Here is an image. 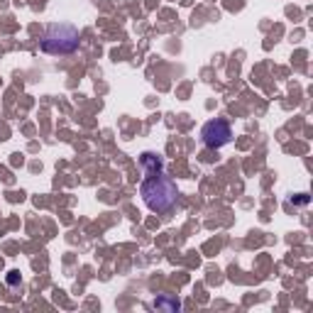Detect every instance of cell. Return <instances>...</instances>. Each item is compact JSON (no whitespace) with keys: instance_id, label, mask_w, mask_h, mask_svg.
I'll list each match as a JSON object with an SVG mask.
<instances>
[{"instance_id":"1","label":"cell","mask_w":313,"mask_h":313,"mask_svg":"<svg viewBox=\"0 0 313 313\" xmlns=\"http://www.w3.org/2000/svg\"><path fill=\"white\" fill-rule=\"evenodd\" d=\"M142 166L147 172V179L142 181L140 194L144 198V203L150 211L154 213H169L174 205H176V184L169 174H164L162 169V159L152 152H144L142 154Z\"/></svg>"},{"instance_id":"2","label":"cell","mask_w":313,"mask_h":313,"mask_svg":"<svg viewBox=\"0 0 313 313\" xmlns=\"http://www.w3.org/2000/svg\"><path fill=\"white\" fill-rule=\"evenodd\" d=\"M78 47V32L71 25H54L44 34L42 49L47 54H71Z\"/></svg>"},{"instance_id":"3","label":"cell","mask_w":313,"mask_h":313,"mask_svg":"<svg viewBox=\"0 0 313 313\" xmlns=\"http://www.w3.org/2000/svg\"><path fill=\"white\" fill-rule=\"evenodd\" d=\"M201 137H203V144L205 147H223L227 142L233 140V130L227 125L225 120H211V122H205L203 125V132H201Z\"/></svg>"},{"instance_id":"4","label":"cell","mask_w":313,"mask_h":313,"mask_svg":"<svg viewBox=\"0 0 313 313\" xmlns=\"http://www.w3.org/2000/svg\"><path fill=\"white\" fill-rule=\"evenodd\" d=\"M154 306H157V308H172V311H179V308H181L179 301H154Z\"/></svg>"}]
</instances>
